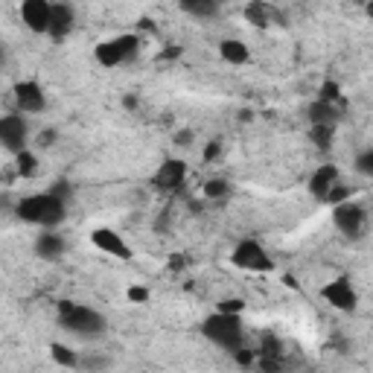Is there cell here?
Listing matches in <instances>:
<instances>
[{
  "label": "cell",
  "instance_id": "cell-1",
  "mask_svg": "<svg viewBox=\"0 0 373 373\" xmlns=\"http://www.w3.org/2000/svg\"><path fill=\"white\" fill-rule=\"evenodd\" d=\"M21 222H29V224H41V228H53L64 219V199L59 192L47 190V192H38V196H26L18 201L15 207Z\"/></svg>",
  "mask_w": 373,
  "mask_h": 373
},
{
  "label": "cell",
  "instance_id": "cell-2",
  "mask_svg": "<svg viewBox=\"0 0 373 373\" xmlns=\"http://www.w3.org/2000/svg\"><path fill=\"white\" fill-rule=\"evenodd\" d=\"M59 321L64 323V330H70L82 338H96L105 333L102 312H96L91 306L76 303V300H59Z\"/></svg>",
  "mask_w": 373,
  "mask_h": 373
},
{
  "label": "cell",
  "instance_id": "cell-3",
  "mask_svg": "<svg viewBox=\"0 0 373 373\" xmlns=\"http://www.w3.org/2000/svg\"><path fill=\"white\" fill-rule=\"evenodd\" d=\"M201 333L210 344H216L228 353H236L242 347V321L234 312H216L201 323Z\"/></svg>",
  "mask_w": 373,
  "mask_h": 373
},
{
  "label": "cell",
  "instance_id": "cell-4",
  "mask_svg": "<svg viewBox=\"0 0 373 373\" xmlns=\"http://www.w3.org/2000/svg\"><path fill=\"white\" fill-rule=\"evenodd\" d=\"M137 53H140L137 36H117V38L93 47V59H96V64H102V68H120L125 61H135Z\"/></svg>",
  "mask_w": 373,
  "mask_h": 373
},
{
  "label": "cell",
  "instance_id": "cell-5",
  "mask_svg": "<svg viewBox=\"0 0 373 373\" xmlns=\"http://www.w3.org/2000/svg\"><path fill=\"white\" fill-rule=\"evenodd\" d=\"M234 266L239 268H245V271H271L274 268V259L268 257V251L259 245L257 239H242L236 242V248H234Z\"/></svg>",
  "mask_w": 373,
  "mask_h": 373
},
{
  "label": "cell",
  "instance_id": "cell-6",
  "mask_svg": "<svg viewBox=\"0 0 373 373\" xmlns=\"http://www.w3.org/2000/svg\"><path fill=\"white\" fill-rule=\"evenodd\" d=\"M333 224L347 236H359L365 228V207L350 199L333 204Z\"/></svg>",
  "mask_w": 373,
  "mask_h": 373
},
{
  "label": "cell",
  "instance_id": "cell-7",
  "mask_svg": "<svg viewBox=\"0 0 373 373\" xmlns=\"http://www.w3.org/2000/svg\"><path fill=\"white\" fill-rule=\"evenodd\" d=\"M321 295H323V300H327L333 310H338V312H353L356 310V303H359V295H356V289L350 286V280L347 277H335V280H330L327 286L321 289Z\"/></svg>",
  "mask_w": 373,
  "mask_h": 373
},
{
  "label": "cell",
  "instance_id": "cell-8",
  "mask_svg": "<svg viewBox=\"0 0 373 373\" xmlns=\"http://www.w3.org/2000/svg\"><path fill=\"white\" fill-rule=\"evenodd\" d=\"M0 140H3V146L18 155L26 149V120L21 114H6L3 120H0Z\"/></svg>",
  "mask_w": 373,
  "mask_h": 373
},
{
  "label": "cell",
  "instance_id": "cell-9",
  "mask_svg": "<svg viewBox=\"0 0 373 373\" xmlns=\"http://www.w3.org/2000/svg\"><path fill=\"white\" fill-rule=\"evenodd\" d=\"M21 18L32 32H50L53 3L50 0H24L21 3Z\"/></svg>",
  "mask_w": 373,
  "mask_h": 373
},
{
  "label": "cell",
  "instance_id": "cell-10",
  "mask_svg": "<svg viewBox=\"0 0 373 373\" xmlns=\"http://www.w3.org/2000/svg\"><path fill=\"white\" fill-rule=\"evenodd\" d=\"M15 102H18V108L24 111V114H41V111L47 108V96H44L38 82L26 79V82L15 85Z\"/></svg>",
  "mask_w": 373,
  "mask_h": 373
},
{
  "label": "cell",
  "instance_id": "cell-11",
  "mask_svg": "<svg viewBox=\"0 0 373 373\" xmlns=\"http://www.w3.org/2000/svg\"><path fill=\"white\" fill-rule=\"evenodd\" d=\"M91 245L93 248H100L102 254H111V257H117V259H132V248L123 242V236L117 231H111V228H96L91 231Z\"/></svg>",
  "mask_w": 373,
  "mask_h": 373
},
{
  "label": "cell",
  "instance_id": "cell-12",
  "mask_svg": "<svg viewBox=\"0 0 373 373\" xmlns=\"http://www.w3.org/2000/svg\"><path fill=\"white\" fill-rule=\"evenodd\" d=\"M184 178H187V164L184 160H178V158H169V160H164V164L158 167L155 187L164 190V192H172V190H178L184 184Z\"/></svg>",
  "mask_w": 373,
  "mask_h": 373
},
{
  "label": "cell",
  "instance_id": "cell-13",
  "mask_svg": "<svg viewBox=\"0 0 373 373\" xmlns=\"http://www.w3.org/2000/svg\"><path fill=\"white\" fill-rule=\"evenodd\" d=\"M335 184H338V167H333V164L318 167V169L312 172V178H310V192H312V199H315V201H327Z\"/></svg>",
  "mask_w": 373,
  "mask_h": 373
},
{
  "label": "cell",
  "instance_id": "cell-14",
  "mask_svg": "<svg viewBox=\"0 0 373 373\" xmlns=\"http://www.w3.org/2000/svg\"><path fill=\"white\" fill-rule=\"evenodd\" d=\"M277 18H280L277 9L268 6L266 0H251V3L245 6V21L254 24V26H263V29H266V26H271Z\"/></svg>",
  "mask_w": 373,
  "mask_h": 373
},
{
  "label": "cell",
  "instance_id": "cell-15",
  "mask_svg": "<svg viewBox=\"0 0 373 373\" xmlns=\"http://www.w3.org/2000/svg\"><path fill=\"white\" fill-rule=\"evenodd\" d=\"M73 29V9L68 3H53V18H50V32L47 36L64 38Z\"/></svg>",
  "mask_w": 373,
  "mask_h": 373
},
{
  "label": "cell",
  "instance_id": "cell-16",
  "mask_svg": "<svg viewBox=\"0 0 373 373\" xmlns=\"http://www.w3.org/2000/svg\"><path fill=\"white\" fill-rule=\"evenodd\" d=\"M36 254L44 257V259H59V257L64 254V239L47 228V231L36 239Z\"/></svg>",
  "mask_w": 373,
  "mask_h": 373
},
{
  "label": "cell",
  "instance_id": "cell-17",
  "mask_svg": "<svg viewBox=\"0 0 373 373\" xmlns=\"http://www.w3.org/2000/svg\"><path fill=\"white\" fill-rule=\"evenodd\" d=\"M338 105H342V102L315 100V102L310 105V120H312V125H335V120H338Z\"/></svg>",
  "mask_w": 373,
  "mask_h": 373
},
{
  "label": "cell",
  "instance_id": "cell-18",
  "mask_svg": "<svg viewBox=\"0 0 373 373\" xmlns=\"http://www.w3.org/2000/svg\"><path fill=\"white\" fill-rule=\"evenodd\" d=\"M178 6L192 18H216L222 0H178Z\"/></svg>",
  "mask_w": 373,
  "mask_h": 373
},
{
  "label": "cell",
  "instance_id": "cell-19",
  "mask_svg": "<svg viewBox=\"0 0 373 373\" xmlns=\"http://www.w3.org/2000/svg\"><path fill=\"white\" fill-rule=\"evenodd\" d=\"M219 53H222V59L228 61V64H245V61L251 59L248 44L239 41V38H224V41L219 44Z\"/></svg>",
  "mask_w": 373,
  "mask_h": 373
},
{
  "label": "cell",
  "instance_id": "cell-20",
  "mask_svg": "<svg viewBox=\"0 0 373 373\" xmlns=\"http://www.w3.org/2000/svg\"><path fill=\"white\" fill-rule=\"evenodd\" d=\"M50 356H53V362L61 365V367H79L82 365L79 362V356L70 347H64V344H50Z\"/></svg>",
  "mask_w": 373,
  "mask_h": 373
},
{
  "label": "cell",
  "instance_id": "cell-21",
  "mask_svg": "<svg viewBox=\"0 0 373 373\" xmlns=\"http://www.w3.org/2000/svg\"><path fill=\"white\" fill-rule=\"evenodd\" d=\"M15 164H18V175L32 178V175H36V169H38V158L32 155L29 149H24V152L15 155Z\"/></svg>",
  "mask_w": 373,
  "mask_h": 373
},
{
  "label": "cell",
  "instance_id": "cell-22",
  "mask_svg": "<svg viewBox=\"0 0 373 373\" xmlns=\"http://www.w3.org/2000/svg\"><path fill=\"white\" fill-rule=\"evenodd\" d=\"M204 196H207V199H222V196H228V181H222V178H210V181L204 184Z\"/></svg>",
  "mask_w": 373,
  "mask_h": 373
},
{
  "label": "cell",
  "instance_id": "cell-23",
  "mask_svg": "<svg viewBox=\"0 0 373 373\" xmlns=\"http://www.w3.org/2000/svg\"><path fill=\"white\" fill-rule=\"evenodd\" d=\"M312 140L318 149H327L333 143V125H312Z\"/></svg>",
  "mask_w": 373,
  "mask_h": 373
},
{
  "label": "cell",
  "instance_id": "cell-24",
  "mask_svg": "<svg viewBox=\"0 0 373 373\" xmlns=\"http://www.w3.org/2000/svg\"><path fill=\"white\" fill-rule=\"evenodd\" d=\"M356 169H359L362 175H367V178H373V149H367V152H362L359 158H356Z\"/></svg>",
  "mask_w": 373,
  "mask_h": 373
},
{
  "label": "cell",
  "instance_id": "cell-25",
  "mask_svg": "<svg viewBox=\"0 0 373 373\" xmlns=\"http://www.w3.org/2000/svg\"><path fill=\"white\" fill-rule=\"evenodd\" d=\"M318 100H327V102H342V91H338L335 82H323L321 85V96Z\"/></svg>",
  "mask_w": 373,
  "mask_h": 373
},
{
  "label": "cell",
  "instance_id": "cell-26",
  "mask_svg": "<svg viewBox=\"0 0 373 373\" xmlns=\"http://www.w3.org/2000/svg\"><path fill=\"white\" fill-rule=\"evenodd\" d=\"M125 295H128V300H132V303H146V300H149V289H143V286H132V289L125 291Z\"/></svg>",
  "mask_w": 373,
  "mask_h": 373
},
{
  "label": "cell",
  "instance_id": "cell-27",
  "mask_svg": "<svg viewBox=\"0 0 373 373\" xmlns=\"http://www.w3.org/2000/svg\"><path fill=\"white\" fill-rule=\"evenodd\" d=\"M242 306H245L242 300L228 298V300H222V303H219V312H234V315H239V312H242Z\"/></svg>",
  "mask_w": 373,
  "mask_h": 373
},
{
  "label": "cell",
  "instance_id": "cell-28",
  "mask_svg": "<svg viewBox=\"0 0 373 373\" xmlns=\"http://www.w3.org/2000/svg\"><path fill=\"white\" fill-rule=\"evenodd\" d=\"M219 152H222V143H219V140H210V143L204 146V160H207V164H210V160H216Z\"/></svg>",
  "mask_w": 373,
  "mask_h": 373
},
{
  "label": "cell",
  "instance_id": "cell-29",
  "mask_svg": "<svg viewBox=\"0 0 373 373\" xmlns=\"http://www.w3.org/2000/svg\"><path fill=\"white\" fill-rule=\"evenodd\" d=\"M56 137H59V135H56V128H44V132L38 135V146H44V149H47V146H53V143H56Z\"/></svg>",
  "mask_w": 373,
  "mask_h": 373
},
{
  "label": "cell",
  "instance_id": "cell-30",
  "mask_svg": "<svg viewBox=\"0 0 373 373\" xmlns=\"http://www.w3.org/2000/svg\"><path fill=\"white\" fill-rule=\"evenodd\" d=\"M344 199H347V190L342 184H335L333 192H330V199H327V204H338V201H344Z\"/></svg>",
  "mask_w": 373,
  "mask_h": 373
},
{
  "label": "cell",
  "instance_id": "cell-31",
  "mask_svg": "<svg viewBox=\"0 0 373 373\" xmlns=\"http://www.w3.org/2000/svg\"><path fill=\"white\" fill-rule=\"evenodd\" d=\"M175 143H178V146H190V143H192V132H190V128H187V132H178V135H175Z\"/></svg>",
  "mask_w": 373,
  "mask_h": 373
},
{
  "label": "cell",
  "instance_id": "cell-32",
  "mask_svg": "<svg viewBox=\"0 0 373 373\" xmlns=\"http://www.w3.org/2000/svg\"><path fill=\"white\" fill-rule=\"evenodd\" d=\"M236 362H239V365H251V362H254V356H251L248 350H242V347H239V350H236Z\"/></svg>",
  "mask_w": 373,
  "mask_h": 373
},
{
  "label": "cell",
  "instance_id": "cell-33",
  "mask_svg": "<svg viewBox=\"0 0 373 373\" xmlns=\"http://www.w3.org/2000/svg\"><path fill=\"white\" fill-rule=\"evenodd\" d=\"M82 365H85V367H105V365H108V359H93V356H91V359H85Z\"/></svg>",
  "mask_w": 373,
  "mask_h": 373
},
{
  "label": "cell",
  "instance_id": "cell-34",
  "mask_svg": "<svg viewBox=\"0 0 373 373\" xmlns=\"http://www.w3.org/2000/svg\"><path fill=\"white\" fill-rule=\"evenodd\" d=\"M123 105H125L128 111H135V108H137V100H135V96H125V100H123Z\"/></svg>",
  "mask_w": 373,
  "mask_h": 373
},
{
  "label": "cell",
  "instance_id": "cell-35",
  "mask_svg": "<svg viewBox=\"0 0 373 373\" xmlns=\"http://www.w3.org/2000/svg\"><path fill=\"white\" fill-rule=\"evenodd\" d=\"M365 12H367V18L373 21V0H367V6H365Z\"/></svg>",
  "mask_w": 373,
  "mask_h": 373
}]
</instances>
